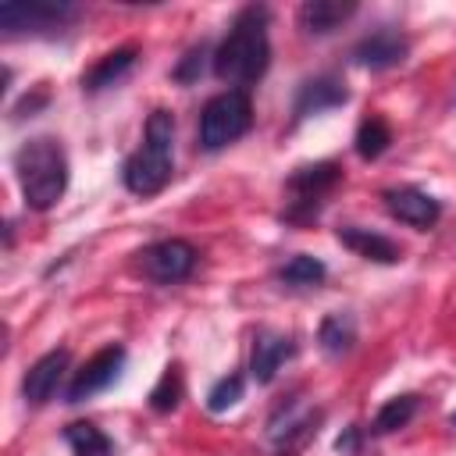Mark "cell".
Returning <instances> with one entry per match:
<instances>
[{
    "label": "cell",
    "mask_w": 456,
    "mask_h": 456,
    "mask_svg": "<svg viewBox=\"0 0 456 456\" xmlns=\"http://www.w3.org/2000/svg\"><path fill=\"white\" fill-rule=\"evenodd\" d=\"M353 142H356V153H360L363 160H378V157L392 146V128H388V121H385L381 114H370V118L360 121Z\"/></svg>",
    "instance_id": "obj_21"
},
{
    "label": "cell",
    "mask_w": 456,
    "mask_h": 456,
    "mask_svg": "<svg viewBox=\"0 0 456 456\" xmlns=\"http://www.w3.org/2000/svg\"><path fill=\"white\" fill-rule=\"evenodd\" d=\"M296 353V342L281 331H256L253 349H249V374L256 385H271L281 370V363Z\"/></svg>",
    "instance_id": "obj_12"
},
{
    "label": "cell",
    "mask_w": 456,
    "mask_h": 456,
    "mask_svg": "<svg viewBox=\"0 0 456 456\" xmlns=\"http://www.w3.org/2000/svg\"><path fill=\"white\" fill-rule=\"evenodd\" d=\"M381 200H385V210H388L395 221H403V224H410V228H417V232L435 228L438 217H442V203H438L435 196H428L424 189H417V185L385 189Z\"/></svg>",
    "instance_id": "obj_10"
},
{
    "label": "cell",
    "mask_w": 456,
    "mask_h": 456,
    "mask_svg": "<svg viewBox=\"0 0 456 456\" xmlns=\"http://www.w3.org/2000/svg\"><path fill=\"white\" fill-rule=\"evenodd\" d=\"M242 388H246V381H242V374H224V378H217L214 381V388L207 392V410L210 413H224V410H232L239 399H242Z\"/></svg>",
    "instance_id": "obj_23"
},
{
    "label": "cell",
    "mask_w": 456,
    "mask_h": 456,
    "mask_svg": "<svg viewBox=\"0 0 456 456\" xmlns=\"http://www.w3.org/2000/svg\"><path fill=\"white\" fill-rule=\"evenodd\" d=\"M349 100L346 86L335 78V75H317V78H306L299 89H296V100H292V118L303 121V118H314V114H324L331 107H342Z\"/></svg>",
    "instance_id": "obj_13"
},
{
    "label": "cell",
    "mask_w": 456,
    "mask_h": 456,
    "mask_svg": "<svg viewBox=\"0 0 456 456\" xmlns=\"http://www.w3.org/2000/svg\"><path fill=\"white\" fill-rule=\"evenodd\" d=\"M317 346L324 349V356L342 360L356 346V321L349 314H328L317 328Z\"/></svg>",
    "instance_id": "obj_17"
},
{
    "label": "cell",
    "mask_w": 456,
    "mask_h": 456,
    "mask_svg": "<svg viewBox=\"0 0 456 456\" xmlns=\"http://www.w3.org/2000/svg\"><path fill=\"white\" fill-rule=\"evenodd\" d=\"M253 125V103H249V93L246 89H224L217 96L207 100V107L200 110V146L207 153L214 150H224L232 146L235 139H242Z\"/></svg>",
    "instance_id": "obj_5"
},
{
    "label": "cell",
    "mask_w": 456,
    "mask_h": 456,
    "mask_svg": "<svg viewBox=\"0 0 456 456\" xmlns=\"http://www.w3.org/2000/svg\"><path fill=\"white\" fill-rule=\"evenodd\" d=\"M178 399H182V370H178V363H171V367H164L160 381H157L153 392H150V410L171 413V410L178 406Z\"/></svg>",
    "instance_id": "obj_22"
},
{
    "label": "cell",
    "mask_w": 456,
    "mask_h": 456,
    "mask_svg": "<svg viewBox=\"0 0 456 456\" xmlns=\"http://www.w3.org/2000/svg\"><path fill=\"white\" fill-rule=\"evenodd\" d=\"M417 410H420V395H413V392L395 395V399H388V403H385V406L374 413L370 431H374V435H392V431L406 428V424L417 417Z\"/></svg>",
    "instance_id": "obj_19"
},
{
    "label": "cell",
    "mask_w": 456,
    "mask_h": 456,
    "mask_svg": "<svg viewBox=\"0 0 456 456\" xmlns=\"http://www.w3.org/2000/svg\"><path fill=\"white\" fill-rule=\"evenodd\" d=\"M335 449H338V452H356V449H360V428H349L346 435H338V438H335Z\"/></svg>",
    "instance_id": "obj_25"
},
{
    "label": "cell",
    "mask_w": 456,
    "mask_h": 456,
    "mask_svg": "<svg viewBox=\"0 0 456 456\" xmlns=\"http://www.w3.org/2000/svg\"><path fill=\"white\" fill-rule=\"evenodd\" d=\"M410 53V39L392 28V25H381L374 28L370 36H363L353 50H349V61L360 64V68H370V71H385V68H395L403 64Z\"/></svg>",
    "instance_id": "obj_9"
},
{
    "label": "cell",
    "mask_w": 456,
    "mask_h": 456,
    "mask_svg": "<svg viewBox=\"0 0 456 456\" xmlns=\"http://www.w3.org/2000/svg\"><path fill=\"white\" fill-rule=\"evenodd\" d=\"M14 178L28 210H50L68 189V153L53 135H36L14 153Z\"/></svg>",
    "instance_id": "obj_2"
},
{
    "label": "cell",
    "mask_w": 456,
    "mask_h": 456,
    "mask_svg": "<svg viewBox=\"0 0 456 456\" xmlns=\"http://www.w3.org/2000/svg\"><path fill=\"white\" fill-rule=\"evenodd\" d=\"M267 7L264 4H249L235 14L228 36L217 43V50L210 53L214 75L228 86H253L256 78H264L267 64H271V39H267Z\"/></svg>",
    "instance_id": "obj_1"
},
{
    "label": "cell",
    "mask_w": 456,
    "mask_h": 456,
    "mask_svg": "<svg viewBox=\"0 0 456 456\" xmlns=\"http://www.w3.org/2000/svg\"><path fill=\"white\" fill-rule=\"evenodd\" d=\"M78 18V7L68 0H7L0 4L4 36H53Z\"/></svg>",
    "instance_id": "obj_6"
},
{
    "label": "cell",
    "mask_w": 456,
    "mask_h": 456,
    "mask_svg": "<svg viewBox=\"0 0 456 456\" xmlns=\"http://www.w3.org/2000/svg\"><path fill=\"white\" fill-rule=\"evenodd\" d=\"M449 424H452V428H456V413H452V417H449Z\"/></svg>",
    "instance_id": "obj_26"
},
{
    "label": "cell",
    "mask_w": 456,
    "mask_h": 456,
    "mask_svg": "<svg viewBox=\"0 0 456 456\" xmlns=\"http://www.w3.org/2000/svg\"><path fill=\"white\" fill-rule=\"evenodd\" d=\"M68 349H50L46 356H39L28 370H25V378H21V395H25V403L28 406H46L50 399H53V392L61 388V378H64V370H68Z\"/></svg>",
    "instance_id": "obj_11"
},
{
    "label": "cell",
    "mask_w": 456,
    "mask_h": 456,
    "mask_svg": "<svg viewBox=\"0 0 456 456\" xmlns=\"http://www.w3.org/2000/svg\"><path fill=\"white\" fill-rule=\"evenodd\" d=\"M175 175V118L171 110L157 107L146 118L142 128V146L125 160L121 182L132 196H157Z\"/></svg>",
    "instance_id": "obj_3"
},
{
    "label": "cell",
    "mask_w": 456,
    "mask_h": 456,
    "mask_svg": "<svg viewBox=\"0 0 456 456\" xmlns=\"http://www.w3.org/2000/svg\"><path fill=\"white\" fill-rule=\"evenodd\" d=\"M324 278H328V267L310 253H296L289 264L278 267V281L285 289H317Z\"/></svg>",
    "instance_id": "obj_18"
},
{
    "label": "cell",
    "mask_w": 456,
    "mask_h": 456,
    "mask_svg": "<svg viewBox=\"0 0 456 456\" xmlns=\"http://www.w3.org/2000/svg\"><path fill=\"white\" fill-rule=\"evenodd\" d=\"M139 271L157 285H178L196 271V246L185 239H160L135 253Z\"/></svg>",
    "instance_id": "obj_7"
},
{
    "label": "cell",
    "mask_w": 456,
    "mask_h": 456,
    "mask_svg": "<svg viewBox=\"0 0 456 456\" xmlns=\"http://www.w3.org/2000/svg\"><path fill=\"white\" fill-rule=\"evenodd\" d=\"M342 182V167L335 160H317V164H303L289 175L285 182V207H281V221L306 228L321 217V207L328 203V196L335 192V185Z\"/></svg>",
    "instance_id": "obj_4"
},
{
    "label": "cell",
    "mask_w": 456,
    "mask_h": 456,
    "mask_svg": "<svg viewBox=\"0 0 456 456\" xmlns=\"http://www.w3.org/2000/svg\"><path fill=\"white\" fill-rule=\"evenodd\" d=\"M356 14V4L353 0H306L296 14L299 28L306 36H328L335 32L342 21H349Z\"/></svg>",
    "instance_id": "obj_15"
},
{
    "label": "cell",
    "mask_w": 456,
    "mask_h": 456,
    "mask_svg": "<svg viewBox=\"0 0 456 456\" xmlns=\"http://www.w3.org/2000/svg\"><path fill=\"white\" fill-rule=\"evenodd\" d=\"M64 442L75 456H114V442L89 420H75L64 428Z\"/></svg>",
    "instance_id": "obj_20"
},
{
    "label": "cell",
    "mask_w": 456,
    "mask_h": 456,
    "mask_svg": "<svg viewBox=\"0 0 456 456\" xmlns=\"http://www.w3.org/2000/svg\"><path fill=\"white\" fill-rule=\"evenodd\" d=\"M121 363H125V346H103L100 353H93L71 378L68 385V403H86L93 399L96 392H103L110 381H118L121 374Z\"/></svg>",
    "instance_id": "obj_8"
},
{
    "label": "cell",
    "mask_w": 456,
    "mask_h": 456,
    "mask_svg": "<svg viewBox=\"0 0 456 456\" xmlns=\"http://www.w3.org/2000/svg\"><path fill=\"white\" fill-rule=\"evenodd\" d=\"M135 61H139V46H132V43L110 50L107 57H100V61L82 75V89H86V93H103V89L118 86V82L135 68Z\"/></svg>",
    "instance_id": "obj_16"
},
{
    "label": "cell",
    "mask_w": 456,
    "mask_h": 456,
    "mask_svg": "<svg viewBox=\"0 0 456 456\" xmlns=\"http://www.w3.org/2000/svg\"><path fill=\"white\" fill-rule=\"evenodd\" d=\"M335 235H338V242L346 249H353L363 260H374V264H399L403 260L399 242H392L381 232H370V228H360V224H342Z\"/></svg>",
    "instance_id": "obj_14"
},
{
    "label": "cell",
    "mask_w": 456,
    "mask_h": 456,
    "mask_svg": "<svg viewBox=\"0 0 456 456\" xmlns=\"http://www.w3.org/2000/svg\"><path fill=\"white\" fill-rule=\"evenodd\" d=\"M203 57H207V46H203V43H200V46H192V50L178 61V68H175V82H182V86L196 82V78H200V71H203Z\"/></svg>",
    "instance_id": "obj_24"
}]
</instances>
